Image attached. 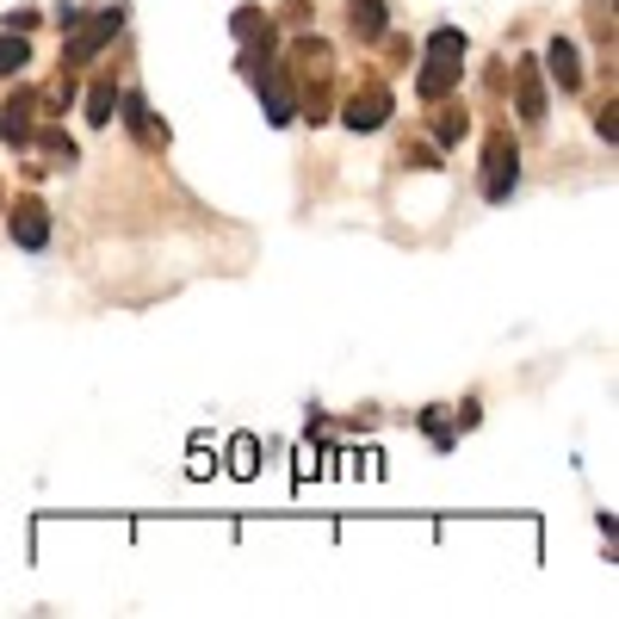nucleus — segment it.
Returning <instances> with one entry per match:
<instances>
[{"label":"nucleus","instance_id":"obj_1","mask_svg":"<svg viewBox=\"0 0 619 619\" xmlns=\"http://www.w3.org/2000/svg\"><path fill=\"white\" fill-rule=\"evenodd\" d=\"M285 75L297 81V112H304L310 124L328 118V75H335V50L323 44V38H297L292 56L279 62Z\"/></svg>","mask_w":619,"mask_h":619},{"label":"nucleus","instance_id":"obj_2","mask_svg":"<svg viewBox=\"0 0 619 619\" xmlns=\"http://www.w3.org/2000/svg\"><path fill=\"white\" fill-rule=\"evenodd\" d=\"M464 31L459 25H440L428 38V50H421V75H416V93L428 99V106H440L452 87H459V75H464Z\"/></svg>","mask_w":619,"mask_h":619},{"label":"nucleus","instance_id":"obj_3","mask_svg":"<svg viewBox=\"0 0 619 619\" xmlns=\"http://www.w3.org/2000/svg\"><path fill=\"white\" fill-rule=\"evenodd\" d=\"M514 186H521V143L508 130H490V143H483V199L502 204Z\"/></svg>","mask_w":619,"mask_h":619},{"label":"nucleus","instance_id":"obj_4","mask_svg":"<svg viewBox=\"0 0 619 619\" xmlns=\"http://www.w3.org/2000/svg\"><path fill=\"white\" fill-rule=\"evenodd\" d=\"M118 31H124V13H118V7L93 13L87 25H69V44H62V69H87V62L99 56L112 38H118Z\"/></svg>","mask_w":619,"mask_h":619},{"label":"nucleus","instance_id":"obj_5","mask_svg":"<svg viewBox=\"0 0 619 619\" xmlns=\"http://www.w3.org/2000/svg\"><path fill=\"white\" fill-rule=\"evenodd\" d=\"M340 118H347V130H378V124L390 118V87H385V81L354 87V93H347V106H340Z\"/></svg>","mask_w":619,"mask_h":619},{"label":"nucleus","instance_id":"obj_6","mask_svg":"<svg viewBox=\"0 0 619 619\" xmlns=\"http://www.w3.org/2000/svg\"><path fill=\"white\" fill-rule=\"evenodd\" d=\"M254 87H261V106H266V118L273 124H292L297 118V93H292V75L279 69V62H266V69H254Z\"/></svg>","mask_w":619,"mask_h":619},{"label":"nucleus","instance_id":"obj_7","mask_svg":"<svg viewBox=\"0 0 619 619\" xmlns=\"http://www.w3.org/2000/svg\"><path fill=\"white\" fill-rule=\"evenodd\" d=\"M118 118L130 124V137H137L143 149H168V124L149 112V99H143V93H118Z\"/></svg>","mask_w":619,"mask_h":619},{"label":"nucleus","instance_id":"obj_8","mask_svg":"<svg viewBox=\"0 0 619 619\" xmlns=\"http://www.w3.org/2000/svg\"><path fill=\"white\" fill-rule=\"evenodd\" d=\"M7 230H13V242L25 248V254H38V248L50 242V204L44 199H19L13 217H7Z\"/></svg>","mask_w":619,"mask_h":619},{"label":"nucleus","instance_id":"obj_9","mask_svg":"<svg viewBox=\"0 0 619 619\" xmlns=\"http://www.w3.org/2000/svg\"><path fill=\"white\" fill-rule=\"evenodd\" d=\"M514 112H521L526 124H539L545 118V69L533 56L514 62Z\"/></svg>","mask_w":619,"mask_h":619},{"label":"nucleus","instance_id":"obj_10","mask_svg":"<svg viewBox=\"0 0 619 619\" xmlns=\"http://www.w3.org/2000/svg\"><path fill=\"white\" fill-rule=\"evenodd\" d=\"M25 149L38 155V161H31V174H44V168H75V143L62 137L56 124H44V130H31V137H25Z\"/></svg>","mask_w":619,"mask_h":619},{"label":"nucleus","instance_id":"obj_11","mask_svg":"<svg viewBox=\"0 0 619 619\" xmlns=\"http://www.w3.org/2000/svg\"><path fill=\"white\" fill-rule=\"evenodd\" d=\"M31 118H38V93H31V87H19L13 99L0 106V137L13 143V149H25V137H31V130H38V124H31Z\"/></svg>","mask_w":619,"mask_h":619},{"label":"nucleus","instance_id":"obj_12","mask_svg":"<svg viewBox=\"0 0 619 619\" xmlns=\"http://www.w3.org/2000/svg\"><path fill=\"white\" fill-rule=\"evenodd\" d=\"M545 75H552L564 93L583 87V62H576V44H570V38H552V50H545Z\"/></svg>","mask_w":619,"mask_h":619},{"label":"nucleus","instance_id":"obj_13","mask_svg":"<svg viewBox=\"0 0 619 619\" xmlns=\"http://www.w3.org/2000/svg\"><path fill=\"white\" fill-rule=\"evenodd\" d=\"M347 31H354V38H385V0H354V7H347Z\"/></svg>","mask_w":619,"mask_h":619},{"label":"nucleus","instance_id":"obj_14","mask_svg":"<svg viewBox=\"0 0 619 619\" xmlns=\"http://www.w3.org/2000/svg\"><path fill=\"white\" fill-rule=\"evenodd\" d=\"M112 112H118V87H112V81H93L87 87V124H112Z\"/></svg>","mask_w":619,"mask_h":619},{"label":"nucleus","instance_id":"obj_15","mask_svg":"<svg viewBox=\"0 0 619 619\" xmlns=\"http://www.w3.org/2000/svg\"><path fill=\"white\" fill-rule=\"evenodd\" d=\"M25 62H31V44H25V31H7V38H0V75H19Z\"/></svg>","mask_w":619,"mask_h":619},{"label":"nucleus","instance_id":"obj_16","mask_svg":"<svg viewBox=\"0 0 619 619\" xmlns=\"http://www.w3.org/2000/svg\"><path fill=\"white\" fill-rule=\"evenodd\" d=\"M464 130H471V118H464V106H447V112H440V124H433V137H440V143H459Z\"/></svg>","mask_w":619,"mask_h":619},{"label":"nucleus","instance_id":"obj_17","mask_svg":"<svg viewBox=\"0 0 619 619\" xmlns=\"http://www.w3.org/2000/svg\"><path fill=\"white\" fill-rule=\"evenodd\" d=\"M595 130L607 137V149L619 143V106H613V99H601V106H595Z\"/></svg>","mask_w":619,"mask_h":619},{"label":"nucleus","instance_id":"obj_18","mask_svg":"<svg viewBox=\"0 0 619 619\" xmlns=\"http://www.w3.org/2000/svg\"><path fill=\"white\" fill-rule=\"evenodd\" d=\"M230 471H235V478H254V440H248V433L230 447Z\"/></svg>","mask_w":619,"mask_h":619},{"label":"nucleus","instance_id":"obj_19","mask_svg":"<svg viewBox=\"0 0 619 619\" xmlns=\"http://www.w3.org/2000/svg\"><path fill=\"white\" fill-rule=\"evenodd\" d=\"M230 25H235V38H254V31L266 25V13H261V7H235V19H230Z\"/></svg>","mask_w":619,"mask_h":619},{"label":"nucleus","instance_id":"obj_20","mask_svg":"<svg viewBox=\"0 0 619 619\" xmlns=\"http://www.w3.org/2000/svg\"><path fill=\"white\" fill-rule=\"evenodd\" d=\"M69 99H75V81H69V75H62L50 93H38V106H50V112H62V106H69Z\"/></svg>","mask_w":619,"mask_h":619},{"label":"nucleus","instance_id":"obj_21","mask_svg":"<svg viewBox=\"0 0 619 619\" xmlns=\"http://www.w3.org/2000/svg\"><path fill=\"white\" fill-rule=\"evenodd\" d=\"M402 161H409V168H440V149H428V143L409 149V143H402Z\"/></svg>","mask_w":619,"mask_h":619},{"label":"nucleus","instance_id":"obj_22","mask_svg":"<svg viewBox=\"0 0 619 619\" xmlns=\"http://www.w3.org/2000/svg\"><path fill=\"white\" fill-rule=\"evenodd\" d=\"M38 25V7H13V13H7V31H31Z\"/></svg>","mask_w":619,"mask_h":619}]
</instances>
